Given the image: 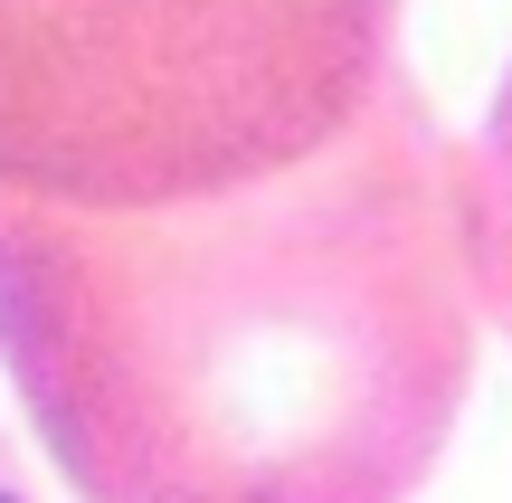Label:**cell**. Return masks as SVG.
Instances as JSON below:
<instances>
[{"label": "cell", "mask_w": 512, "mask_h": 503, "mask_svg": "<svg viewBox=\"0 0 512 503\" xmlns=\"http://www.w3.org/2000/svg\"><path fill=\"white\" fill-rule=\"evenodd\" d=\"M475 314L465 152L408 67L228 200L0 190V361L86 503H408L475 390Z\"/></svg>", "instance_id": "6da1fadb"}, {"label": "cell", "mask_w": 512, "mask_h": 503, "mask_svg": "<svg viewBox=\"0 0 512 503\" xmlns=\"http://www.w3.org/2000/svg\"><path fill=\"white\" fill-rule=\"evenodd\" d=\"M399 76V0H0V190L181 209L313 162Z\"/></svg>", "instance_id": "7a4b0ae2"}, {"label": "cell", "mask_w": 512, "mask_h": 503, "mask_svg": "<svg viewBox=\"0 0 512 503\" xmlns=\"http://www.w3.org/2000/svg\"><path fill=\"white\" fill-rule=\"evenodd\" d=\"M465 228H475V285L512 333V67L484 105L475 152H465Z\"/></svg>", "instance_id": "3957f363"}, {"label": "cell", "mask_w": 512, "mask_h": 503, "mask_svg": "<svg viewBox=\"0 0 512 503\" xmlns=\"http://www.w3.org/2000/svg\"><path fill=\"white\" fill-rule=\"evenodd\" d=\"M0 503H38L29 475H19V456H10V437H0Z\"/></svg>", "instance_id": "277c9868"}]
</instances>
